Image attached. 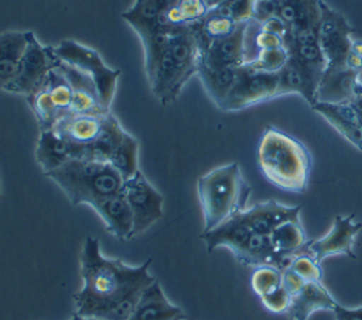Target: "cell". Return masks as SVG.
Listing matches in <instances>:
<instances>
[{
    "mask_svg": "<svg viewBox=\"0 0 362 320\" xmlns=\"http://www.w3.org/2000/svg\"><path fill=\"white\" fill-rule=\"evenodd\" d=\"M305 283H307V282H305L301 276H298L294 271H291L288 266L283 271L281 286H283L291 296L297 295V293L303 289V286H304Z\"/></svg>",
    "mask_w": 362,
    "mask_h": 320,
    "instance_id": "38",
    "label": "cell"
},
{
    "mask_svg": "<svg viewBox=\"0 0 362 320\" xmlns=\"http://www.w3.org/2000/svg\"><path fill=\"white\" fill-rule=\"evenodd\" d=\"M300 206H286L276 200H266L238 211L232 217L253 233L270 235L280 223L300 217Z\"/></svg>",
    "mask_w": 362,
    "mask_h": 320,
    "instance_id": "13",
    "label": "cell"
},
{
    "mask_svg": "<svg viewBox=\"0 0 362 320\" xmlns=\"http://www.w3.org/2000/svg\"><path fill=\"white\" fill-rule=\"evenodd\" d=\"M122 193L133 214V238L163 219L164 197L140 169L123 182Z\"/></svg>",
    "mask_w": 362,
    "mask_h": 320,
    "instance_id": "8",
    "label": "cell"
},
{
    "mask_svg": "<svg viewBox=\"0 0 362 320\" xmlns=\"http://www.w3.org/2000/svg\"><path fill=\"white\" fill-rule=\"evenodd\" d=\"M290 56H293L310 75L313 82L318 86L320 79L327 66L324 54L321 51L317 31L297 30L291 31V38L286 45Z\"/></svg>",
    "mask_w": 362,
    "mask_h": 320,
    "instance_id": "15",
    "label": "cell"
},
{
    "mask_svg": "<svg viewBox=\"0 0 362 320\" xmlns=\"http://www.w3.org/2000/svg\"><path fill=\"white\" fill-rule=\"evenodd\" d=\"M184 319H185V314L182 309L180 306L173 304L167 299L158 281H154L151 285H148L143 290L132 316L129 317V320H184Z\"/></svg>",
    "mask_w": 362,
    "mask_h": 320,
    "instance_id": "20",
    "label": "cell"
},
{
    "mask_svg": "<svg viewBox=\"0 0 362 320\" xmlns=\"http://www.w3.org/2000/svg\"><path fill=\"white\" fill-rule=\"evenodd\" d=\"M277 75H279V89H277L279 96L296 93V94H300L310 106L315 103L317 85L313 82V79L305 72V69L293 56H288V61Z\"/></svg>",
    "mask_w": 362,
    "mask_h": 320,
    "instance_id": "27",
    "label": "cell"
},
{
    "mask_svg": "<svg viewBox=\"0 0 362 320\" xmlns=\"http://www.w3.org/2000/svg\"><path fill=\"white\" fill-rule=\"evenodd\" d=\"M356 92L362 94V70L358 73V78H356Z\"/></svg>",
    "mask_w": 362,
    "mask_h": 320,
    "instance_id": "42",
    "label": "cell"
},
{
    "mask_svg": "<svg viewBox=\"0 0 362 320\" xmlns=\"http://www.w3.org/2000/svg\"><path fill=\"white\" fill-rule=\"evenodd\" d=\"M332 312L337 320H362V307L346 309L338 303Z\"/></svg>",
    "mask_w": 362,
    "mask_h": 320,
    "instance_id": "39",
    "label": "cell"
},
{
    "mask_svg": "<svg viewBox=\"0 0 362 320\" xmlns=\"http://www.w3.org/2000/svg\"><path fill=\"white\" fill-rule=\"evenodd\" d=\"M175 0H134V3L122 13V18L134 30L137 37L151 32L156 28L165 27L164 16Z\"/></svg>",
    "mask_w": 362,
    "mask_h": 320,
    "instance_id": "24",
    "label": "cell"
},
{
    "mask_svg": "<svg viewBox=\"0 0 362 320\" xmlns=\"http://www.w3.org/2000/svg\"><path fill=\"white\" fill-rule=\"evenodd\" d=\"M249 21V20H247ZM240 23L238 28L222 39L212 41L201 48L199 63L214 66H242L245 65L243 34L246 23Z\"/></svg>",
    "mask_w": 362,
    "mask_h": 320,
    "instance_id": "21",
    "label": "cell"
},
{
    "mask_svg": "<svg viewBox=\"0 0 362 320\" xmlns=\"http://www.w3.org/2000/svg\"><path fill=\"white\" fill-rule=\"evenodd\" d=\"M240 73V66H214L199 63L198 76L205 93L212 103L222 110Z\"/></svg>",
    "mask_w": 362,
    "mask_h": 320,
    "instance_id": "23",
    "label": "cell"
},
{
    "mask_svg": "<svg viewBox=\"0 0 362 320\" xmlns=\"http://www.w3.org/2000/svg\"><path fill=\"white\" fill-rule=\"evenodd\" d=\"M273 16L280 17L291 31H317L321 17L320 0H273Z\"/></svg>",
    "mask_w": 362,
    "mask_h": 320,
    "instance_id": "25",
    "label": "cell"
},
{
    "mask_svg": "<svg viewBox=\"0 0 362 320\" xmlns=\"http://www.w3.org/2000/svg\"><path fill=\"white\" fill-rule=\"evenodd\" d=\"M54 52L61 62L75 66L93 80L102 104L110 110L120 76V69L107 66L98 51L74 39L61 41L54 47Z\"/></svg>",
    "mask_w": 362,
    "mask_h": 320,
    "instance_id": "7",
    "label": "cell"
},
{
    "mask_svg": "<svg viewBox=\"0 0 362 320\" xmlns=\"http://www.w3.org/2000/svg\"><path fill=\"white\" fill-rule=\"evenodd\" d=\"M109 114H79L69 111L58 120L54 130L75 145H90L102 135Z\"/></svg>",
    "mask_w": 362,
    "mask_h": 320,
    "instance_id": "17",
    "label": "cell"
},
{
    "mask_svg": "<svg viewBox=\"0 0 362 320\" xmlns=\"http://www.w3.org/2000/svg\"><path fill=\"white\" fill-rule=\"evenodd\" d=\"M109 164L122 175L123 180L139 171V141L126 130L116 145Z\"/></svg>",
    "mask_w": 362,
    "mask_h": 320,
    "instance_id": "31",
    "label": "cell"
},
{
    "mask_svg": "<svg viewBox=\"0 0 362 320\" xmlns=\"http://www.w3.org/2000/svg\"><path fill=\"white\" fill-rule=\"evenodd\" d=\"M252 187L236 162L218 166L197 182L204 230L209 231L246 209Z\"/></svg>",
    "mask_w": 362,
    "mask_h": 320,
    "instance_id": "3",
    "label": "cell"
},
{
    "mask_svg": "<svg viewBox=\"0 0 362 320\" xmlns=\"http://www.w3.org/2000/svg\"><path fill=\"white\" fill-rule=\"evenodd\" d=\"M288 51L287 48H273V49H263L257 54V56L245 65H249L257 70L267 72V73H279L281 68L288 61Z\"/></svg>",
    "mask_w": 362,
    "mask_h": 320,
    "instance_id": "35",
    "label": "cell"
},
{
    "mask_svg": "<svg viewBox=\"0 0 362 320\" xmlns=\"http://www.w3.org/2000/svg\"><path fill=\"white\" fill-rule=\"evenodd\" d=\"M44 86L54 104L57 106V109L65 116L71 111V103H72V89L68 83V80L65 79V76L61 73V70L57 68H54L48 76L45 78L44 83L41 85Z\"/></svg>",
    "mask_w": 362,
    "mask_h": 320,
    "instance_id": "33",
    "label": "cell"
},
{
    "mask_svg": "<svg viewBox=\"0 0 362 320\" xmlns=\"http://www.w3.org/2000/svg\"><path fill=\"white\" fill-rule=\"evenodd\" d=\"M25 99H27V103H28L37 123H38L40 131L54 128V125L58 123V120L61 117H64V114L57 109L48 90L44 86H41L37 92H34L33 94H30Z\"/></svg>",
    "mask_w": 362,
    "mask_h": 320,
    "instance_id": "32",
    "label": "cell"
},
{
    "mask_svg": "<svg viewBox=\"0 0 362 320\" xmlns=\"http://www.w3.org/2000/svg\"><path fill=\"white\" fill-rule=\"evenodd\" d=\"M257 165L273 186L293 193L308 187L313 158L308 148L297 138L276 127H266L257 147Z\"/></svg>",
    "mask_w": 362,
    "mask_h": 320,
    "instance_id": "2",
    "label": "cell"
},
{
    "mask_svg": "<svg viewBox=\"0 0 362 320\" xmlns=\"http://www.w3.org/2000/svg\"><path fill=\"white\" fill-rule=\"evenodd\" d=\"M105 223L106 230L120 241L133 238V214L123 193L102 199L90 206Z\"/></svg>",
    "mask_w": 362,
    "mask_h": 320,
    "instance_id": "19",
    "label": "cell"
},
{
    "mask_svg": "<svg viewBox=\"0 0 362 320\" xmlns=\"http://www.w3.org/2000/svg\"><path fill=\"white\" fill-rule=\"evenodd\" d=\"M337 300L321 282H307L303 289L291 296L288 314L293 320H308L318 310H334Z\"/></svg>",
    "mask_w": 362,
    "mask_h": 320,
    "instance_id": "26",
    "label": "cell"
},
{
    "mask_svg": "<svg viewBox=\"0 0 362 320\" xmlns=\"http://www.w3.org/2000/svg\"><path fill=\"white\" fill-rule=\"evenodd\" d=\"M201 47L192 25L173 28L154 79L148 83L163 106L173 103L191 76L198 73Z\"/></svg>",
    "mask_w": 362,
    "mask_h": 320,
    "instance_id": "4",
    "label": "cell"
},
{
    "mask_svg": "<svg viewBox=\"0 0 362 320\" xmlns=\"http://www.w3.org/2000/svg\"><path fill=\"white\" fill-rule=\"evenodd\" d=\"M288 268L301 276L305 282H321L322 281V268L320 262L313 259L308 255L298 254L294 255Z\"/></svg>",
    "mask_w": 362,
    "mask_h": 320,
    "instance_id": "36",
    "label": "cell"
},
{
    "mask_svg": "<svg viewBox=\"0 0 362 320\" xmlns=\"http://www.w3.org/2000/svg\"><path fill=\"white\" fill-rule=\"evenodd\" d=\"M45 176L64 192L72 206H92L117 195L124 182L109 162L89 159H71Z\"/></svg>",
    "mask_w": 362,
    "mask_h": 320,
    "instance_id": "5",
    "label": "cell"
},
{
    "mask_svg": "<svg viewBox=\"0 0 362 320\" xmlns=\"http://www.w3.org/2000/svg\"><path fill=\"white\" fill-rule=\"evenodd\" d=\"M58 63L59 59L54 52V47L41 44L34 32H30L18 75L6 92L28 97L41 87L48 73L57 68Z\"/></svg>",
    "mask_w": 362,
    "mask_h": 320,
    "instance_id": "9",
    "label": "cell"
},
{
    "mask_svg": "<svg viewBox=\"0 0 362 320\" xmlns=\"http://www.w3.org/2000/svg\"><path fill=\"white\" fill-rule=\"evenodd\" d=\"M283 281V271H280L276 266H256L250 276V286L253 292L262 297L264 295H269L270 292L276 290L281 286Z\"/></svg>",
    "mask_w": 362,
    "mask_h": 320,
    "instance_id": "34",
    "label": "cell"
},
{
    "mask_svg": "<svg viewBox=\"0 0 362 320\" xmlns=\"http://www.w3.org/2000/svg\"><path fill=\"white\" fill-rule=\"evenodd\" d=\"M0 199H1V182H0Z\"/></svg>",
    "mask_w": 362,
    "mask_h": 320,
    "instance_id": "44",
    "label": "cell"
},
{
    "mask_svg": "<svg viewBox=\"0 0 362 320\" xmlns=\"http://www.w3.org/2000/svg\"><path fill=\"white\" fill-rule=\"evenodd\" d=\"M277 89V73H267L249 65H242L238 82L225 101L222 111H239L279 97Z\"/></svg>",
    "mask_w": 362,
    "mask_h": 320,
    "instance_id": "11",
    "label": "cell"
},
{
    "mask_svg": "<svg viewBox=\"0 0 362 320\" xmlns=\"http://www.w3.org/2000/svg\"><path fill=\"white\" fill-rule=\"evenodd\" d=\"M206 1L209 3V7H211V4H212V3H215V0H206Z\"/></svg>",
    "mask_w": 362,
    "mask_h": 320,
    "instance_id": "43",
    "label": "cell"
},
{
    "mask_svg": "<svg viewBox=\"0 0 362 320\" xmlns=\"http://www.w3.org/2000/svg\"><path fill=\"white\" fill-rule=\"evenodd\" d=\"M69 320H102V319H98V317H86V316H79V314L74 313V316H72Z\"/></svg>",
    "mask_w": 362,
    "mask_h": 320,
    "instance_id": "41",
    "label": "cell"
},
{
    "mask_svg": "<svg viewBox=\"0 0 362 320\" xmlns=\"http://www.w3.org/2000/svg\"><path fill=\"white\" fill-rule=\"evenodd\" d=\"M209 11L206 0H175L164 16V25L170 28L198 24Z\"/></svg>",
    "mask_w": 362,
    "mask_h": 320,
    "instance_id": "29",
    "label": "cell"
},
{
    "mask_svg": "<svg viewBox=\"0 0 362 320\" xmlns=\"http://www.w3.org/2000/svg\"><path fill=\"white\" fill-rule=\"evenodd\" d=\"M321 17L317 28V37L324 54L327 66H346V56L352 47L354 28L346 18L320 0Z\"/></svg>",
    "mask_w": 362,
    "mask_h": 320,
    "instance_id": "10",
    "label": "cell"
},
{
    "mask_svg": "<svg viewBox=\"0 0 362 320\" xmlns=\"http://www.w3.org/2000/svg\"><path fill=\"white\" fill-rule=\"evenodd\" d=\"M260 302L270 313H287L291 303V295L283 286H280L269 295L262 296Z\"/></svg>",
    "mask_w": 362,
    "mask_h": 320,
    "instance_id": "37",
    "label": "cell"
},
{
    "mask_svg": "<svg viewBox=\"0 0 362 320\" xmlns=\"http://www.w3.org/2000/svg\"><path fill=\"white\" fill-rule=\"evenodd\" d=\"M31 31H7L0 34V90L6 92L18 75Z\"/></svg>",
    "mask_w": 362,
    "mask_h": 320,
    "instance_id": "22",
    "label": "cell"
},
{
    "mask_svg": "<svg viewBox=\"0 0 362 320\" xmlns=\"http://www.w3.org/2000/svg\"><path fill=\"white\" fill-rule=\"evenodd\" d=\"M171 31L173 28L170 27H160L153 30L151 32H147L139 37L144 49V70H146L148 83L154 79V75L157 72L158 63L165 51Z\"/></svg>",
    "mask_w": 362,
    "mask_h": 320,
    "instance_id": "30",
    "label": "cell"
},
{
    "mask_svg": "<svg viewBox=\"0 0 362 320\" xmlns=\"http://www.w3.org/2000/svg\"><path fill=\"white\" fill-rule=\"evenodd\" d=\"M356 113H358V118H359V123H361V127H362V94L361 93H355V96L351 99Z\"/></svg>",
    "mask_w": 362,
    "mask_h": 320,
    "instance_id": "40",
    "label": "cell"
},
{
    "mask_svg": "<svg viewBox=\"0 0 362 320\" xmlns=\"http://www.w3.org/2000/svg\"><path fill=\"white\" fill-rule=\"evenodd\" d=\"M82 288L74 293L75 313L102 320H129L143 290L157 281L150 275L151 259L130 266L120 258H106L99 240L88 235L81 255Z\"/></svg>",
    "mask_w": 362,
    "mask_h": 320,
    "instance_id": "1",
    "label": "cell"
},
{
    "mask_svg": "<svg viewBox=\"0 0 362 320\" xmlns=\"http://www.w3.org/2000/svg\"><path fill=\"white\" fill-rule=\"evenodd\" d=\"M358 73L348 66H325L315 92V101H349L356 93Z\"/></svg>",
    "mask_w": 362,
    "mask_h": 320,
    "instance_id": "18",
    "label": "cell"
},
{
    "mask_svg": "<svg viewBox=\"0 0 362 320\" xmlns=\"http://www.w3.org/2000/svg\"><path fill=\"white\" fill-rule=\"evenodd\" d=\"M81 147L69 142L54 128L41 130L35 147V159L44 175L71 159H79Z\"/></svg>",
    "mask_w": 362,
    "mask_h": 320,
    "instance_id": "16",
    "label": "cell"
},
{
    "mask_svg": "<svg viewBox=\"0 0 362 320\" xmlns=\"http://www.w3.org/2000/svg\"><path fill=\"white\" fill-rule=\"evenodd\" d=\"M201 238L205 242L208 252L225 247L232 251L240 264L253 268L269 265L284 271L293 259L280 255L273 248L270 235L253 233L233 217L209 231H202Z\"/></svg>",
    "mask_w": 362,
    "mask_h": 320,
    "instance_id": "6",
    "label": "cell"
},
{
    "mask_svg": "<svg viewBox=\"0 0 362 320\" xmlns=\"http://www.w3.org/2000/svg\"><path fill=\"white\" fill-rule=\"evenodd\" d=\"M270 241L273 248L283 257L293 258L303 245L308 241L300 217L286 220L280 223L270 233Z\"/></svg>",
    "mask_w": 362,
    "mask_h": 320,
    "instance_id": "28",
    "label": "cell"
},
{
    "mask_svg": "<svg viewBox=\"0 0 362 320\" xmlns=\"http://www.w3.org/2000/svg\"><path fill=\"white\" fill-rule=\"evenodd\" d=\"M310 107L320 114L339 135H342L349 144L362 152V127L351 100L342 103L315 101Z\"/></svg>",
    "mask_w": 362,
    "mask_h": 320,
    "instance_id": "14",
    "label": "cell"
},
{
    "mask_svg": "<svg viewBox=\"0 0 362 320\" xmlns=\"http://www.w3.org/2000/svg\"><path fill=\"white\" fill-rule=\"evenodd\" d=\"M361 228L362 223L356 220L355 214L337 216L331 230L324 237L318 240H308L296 255H308L320 264L327 257L338 254L355 258L356 255L354 252V244Z\"/></svg>",
    "mask_w": 362,
    "mask_h": 320,
    "instance_id": "12",
    "label": "cell"
}]
</instances>
